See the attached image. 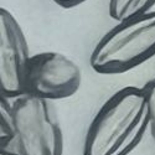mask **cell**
<instances>
[{"label":"cell","mask_w":155,"mask_h":155,"mask_svg":"<svg viewBox=\"0 0 155 155\" xmlns=\"http://www.w3.org/2000/svg\"><path fill=\"white\" fill-rule=\"evenodd\" d=\"M15 122L12 101L0 96V145L2 149H12L15 144Z\"/></svg>","instance_id":"52a82bcc"},{"label":"cell","mask_w":155,"mask_h":155,"mask_svg":"<svg viewBox=\"0 0 155 155\" xmlns=\"http://www.w3.org/2000/svg\"><path fill=\"white\" fill-rule=\"evenodd\" d=\"M155 6V0H108V14L115 21L147 14Z\"/></svg>","instance_id":"8992f818"},{"label":"cell","mask_w":155,"mask_h":155,"mask_svg":"<svg viewBox=\"0 0 155 155\" xmlns=\"http://www.w3.org/2000/svg\"><path fill=\"white\" fill-rule=\"evenodd\" d=\"M52 2L62 9H72V8L82 5L87 0H52Z\"/></svg>","instance_id":"9c48e42d"},{"label":"cell","mask_w":155,"mask_h":155,"mask_svg":"<svg viewBox=\"0 0 155 155\" xmlns=\"http://www.w3.org/2000/svg\"><path fill=\"white\" fill-rule=\"evenodd\" d=\"M154 56L155 10L118 21L96 44L89 64L99 74H120Z\"/></svg>","instance_id":"7a4b0ae2"},{"label":"cell","mask_w":155,"mask_h":155,"mask_svg":"<svg viewBox=\"0 0 155 155\" xmlns=\"http://www.w3.org/2000/svg\"><path fill=\"white\" fill-rule=\"evenodd\" d=\"M52 102L31 93L12 101L15 147L21 155H63V133Z\"/></svg>","instance_id":"3957f363"},{"label":"cell","mask_w":155,"mask_h":155,"mask_svg":"<svg viewBox=\"0 0 155 155\" xmlns=\"http://www.w3.org/2000/svg\"><path fill=\"white\" fill-rule=\"evenodd\" d=\"M148 129L149 106L144 88L124 87L103 103L88 125L83 155H129Z\"/></svg>","instance_id":"6da1fadb"},{"label":"cell","mask_w":155,"mask_h":155,"mask_svg":"<svg viewBox=\"0 0 155 155\" xmlns=\"http://www.w3.org/2000/svg\"><path fill=\"white\" fill-rule=\"evenodd\" d=\"M31 56L20 24L5 8L0 11V96L14 101L26 93Z\"/></svg>","instance_id":"5b68a950"},{"label":"cell","mask_w":155,"mask_h":155,"mask_svg":"<svg viewBox=\"0 0 155 155\" xmlns=\"http://www.w3.org/2000/svg\"><path fill=\"white\" fill-rule=\"evenodd\" d=\"M149 106V129L155 139V78L149 81L144 87Z\"/></svg>","instance_id":"ba28073f"},{"label":"cell","mask_w":155,"mask_h":155,"mask_svg":"<svg viewBox=\"0 0 155 155\" xmlns=\"http://www.w3.org/2000/svg\"><path fill=\"white\" fill-rule=\"evenodd\" d=\"M82 72L66 55L46 51L31 56L26 74V93L50 101L72 97L80 89Z\"/></svg>","instance_id":"277c9868"},{"label":"cell","mask_w":155,"mask_h":155,"mask_svg":"<svg viewBox=\"0 0 155 155\" xmlns=\"http://www.w3.org/2000/svg\"><path fill=\"white\" fill-rule=\"evenodd\" d=\"M0 155H21V154L14 149H2L0 150Z\"/></svg>","instance_id":"30bf717a"}]
</instances>
